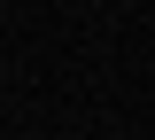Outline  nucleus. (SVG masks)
I'll return each instance as SVG.
<instances>
[]
</instances>
